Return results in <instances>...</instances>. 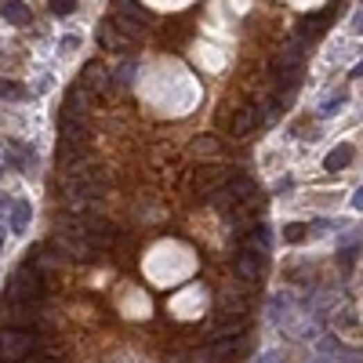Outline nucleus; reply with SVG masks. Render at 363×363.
I'll return each mask as SVG.
<instances>
[{"mask_svg":"<svg viewBox=\"0 0 363 363\" xmlns=\"http://www.w3.org/2000/svg\"><path fill=\"white\" fill-rule=\"evenodd\" d=\"M40 294H44V273L37 269V265L22 262L8 280V294H4L8 305H37Z\"/></svg>","mask_w":363,"mask_h":363,"instance_id":"1","label":"nucleus"},{"mask_svg":"<svg viewBox=\"0 0 363 363\" xmlns=\"http://www.w3.org/2000/svg\"><path fill=\"white\" fill-rule=\"evenodd\" d=\"M262 124V113H258V105H247V109H240L236 113V120H233V135L236 138H244V135H251Z\"/></svg>","mask_w":363,"mask_h":363,"instance_id":"9","label":"nucleus"},{"mask_svg":"<svg viewBox=\"0 0 363 363\" xmlns=\"http://www.w3.org/2000/svg\"><path fill=\"white\" fill-rule=\"evenodd\" d=\"M258 363H283V353H265L258 356Z\"/></svg>","mask_w":363,"mask_h":363,"instance_id":"22","label":"nucleus"},{"mask_svg":"<svg viewBox=\"0 0 363 363\" xmlns=\"http://www.w3.org/2000/svg\"><path fill=\"white\" fill-rule=\"evenodd\" d=\"M305 236H309V229H305L302 222H291L287 229H283V240H287V244H302Z\"/></svg>","mask_w":363,"mask_h":363,"instance_id":"16","label":"nucleus"},{"mask_svg":"<svg viewBox=\"0 0 363 363\" xmlns=\"http://www.w3.org/2000/svg\"><path fill=\"white\" fill-rule=\"evenodd\" d=\"M40 349V335L37 330H26V327H0V363H19L29 353Z\"/></svg>","mask_w":363,"mask_h":363,"instance_id":"2","label":"nucleus"},{"mask_svg":"<svg viewBox=\"0 0 363 363\" xmlns=\"http://www.w3.org/2000/svg\"><path fill=\"white\" fill-rule=\"evenodd\" d=\"M81 84H84L91 94L109 91V73H105L102 62H87V66H84V76H81Z\"/></svg>","mask_w":363,"mask_h":363,"instance_id":"8","label":"nucleus"},{"mask_svg":"<svg viewBox=\"0 0 363 363\" xmlns=\"http://www.w3.org/2000/svg\"><path fill=\"white\" fill-rule=\"evenodd\" d=\"M113 22L124 29V33H142L149 26V11L138 4V0H113Z\"/></svg>","mask_w":363,"mask_h":363,"instance_id":"5","label":"nucleus"},{"mask_svg":"<svg viewBox=\"0 0 363 363\" xmlns=\"http://www.w3.org/2000/svg\"><path fill=\"white\" fill-rule=\"evenodd\" d=\"M99 44L109 47V51H117V55H124V51L131 47V33H124L117 22H105V26L99 29Z\"/></svg>","mask_w":363,"mask_h":363,"instance_id":"7","label":"nucleus"},{"mask_svg":"<svg viewBox=\"0 0 363 363\" xmlns=\"http://www.w3.org/2000/svg\"><path fill=\"white\" fill-rule=\"evenodd\" d=\"M0 171H4V164H0Z\"/></svg>","mask_w":363,"mask_h":363,"instance_id":"27","label":"nucleus"},{"mask_svg":"<svg viewBox=\"0 0 363 363\" xmlns=\"http://www.w3.org/2000/svg\"><path fill=\"white\" fill-rule=\"evenodd\" d=\"M302 66H305V51H302V37H298L273 58V81L280 87H294L302 81Z\"/></svg>","mask_w":363,"mask_h":363,"instance_id":"3","label":"nucleus"},{"mask_svg":"<svg viewBox=\"0 0 363 363\" xmlns=\"http://www.w3.org/2000/svg\"><path fill=\"white\" fill-rule=\"evenodd\" d=\"M51 11L55 15H73L76 11V0H51Z\"/></svg>","mask_w":363,"mask_h":363,"instance_id":"19","label":"nucleus"},{"mask_svg":"<svg viewBox=\"0 0 363 363\" xmlns=\"http://www.w3.org/2000/svg\"><path fill=\"white\" fill-rule=\"evenodd\" d=\"M76 44H81V37H73V33H69V37H62V51H73Z\"/></svg>","mask_w":363,"mask_h":363,"instance_id":"21","label":"nucleus"},{"mask_svg":"<svg viewBox=\"0 0 363 363\" xmlns=\"http://www.w3.org/2000/svg\"><path fill=\"white\" fill-rule=\"evenodd\" d=\"M26 156H29L26 149H19L15 142H8V160H11V164H19V167H22V164H26Z\"/></svg>","mask_w":363,"mask_h":363,"instance_id":"18","label":"nucleus"},{"mask_svg":"<svg viewBox=\"0 0 363 363\" xmlns=\"http://www.w3.org/2000/svg\"><path fill=\"white\" fill-rule=\"evenodd\" d=\"M0 251H4V226H0Z\"/></svg>","mask_w":363,"mask_h":363,"instance_id":"26","label":"nucleus"},{"mask_svg":"<svg viewBox=\"0 0 363 363\" xmlns=\"http://www.w3.org/2000/svg\"><path fill=\"white\" fill-rule=\"evenodd\" d=\"M131 76H135V62H124V69H120V84H131Z\"/></svg>","mask_w":363,"mask_h":363,"instance_id":"20","label":"nucleus"},{"mask_svg":"<svg viewBox=\"0 0 363 363\" xmlns=\"http://www.w3.org/2000/svg\"><path fill=\"white\" fill-rule=\"evenodd\" d=\"M360 76H363V62H360V66L353 69V81H360Z\"/></svg>","mask_w":363,"mask_h":363,"instance_id":"24","label":"nucleus"},{"mask_svg":"<svg viewBox=\"0 0 363 363\" xmlns=\"http://www.w3.org/2000/svg\"><path fill=\"white\" fill-rule=\"evenodd\" d=\"M0 15H4L11 26H29L33 22V11H29L22 0H4V4H0Z\"/></svg>","mask_w":363,"mask_h":363,"instance_id":"12","label":"nucleus"},{"mask_svg":"<svg viewBox=\"0 0 363 363\" xmlns=\"http://www.w3.org/2000/svg\"><path fill=\"white\" fill-rule=\"evenodd\" d=\"M353 208H356V211H363V185L356 189V200H353Z\"/></svg>","mask_w":363,"mask_h":363,"instance_id":"23","label":"nucleus"},{"mask_svg":"<svg viewBox=\"0 0 363 363\" xmlns=\"http://www.w3.org/2000/svg\"><path fill=\"white\" fill-rule=\"evenodd\" d=\"M269 316H273V323H283L291 316V298L287 294H276L273 302H269Z\"/></svg>","mask_w":363,"mask_h":363,"instance_id":"14","label":"nucleus"},{"mask_svg":"<svg viewBox=\"0 0 363 363\" xmlns=\"http://www.w3.org/2000/svg\"><path fill=\"white\" fill-rule=\"evenodd\" d=\"M353 160V146H335L327 156H323V171H330V175H338L341 167H349Z\"/></svg>","mask_w":363,"mask_h":363,"instance_id":"13","label":"nucleus"},{"mask_svg":"<svg viewBox=\"0 0 363 363\" xmlns=\"http://www.w3.org/2000/svg\"><path fill=\"white\" fill-rule=\"evenodd\" d=\"M265 265H269V258H265L262 247H255V244H240V247H236L233 269H236V276H240L244 283L262 280V276H265Z\"/></svg>","mask_w":363,"mask_h":363,"instance_id":"4","label":"nucleus"},{"mask_svg":"<svg viewBox=\"0 0 363 363\" xmlns=\"http://www.w3.org/2000/svg\"><path fill=\"white\" fill-rule=\"evenodd\" d=\"M356 29H360V33H363V11L356 15Z\"/></svg>","mask_w":363,"mask_h":363,"instance_id":"25","label":"nucleus"},{"mask_svg":"<svg viewBox=\"0 0 363 363\" xmlns=\"http://www.w3.org/2000/svg\"><path fill=\"white\" fill-rule=\"evenodd\" d=\"M29 218H33V208H29V200H11L8 203V226L15 233H22L29 226Z\"/></svg>","mask_w":363,"mask_h":363,"instance_id":"10","label":"nucleus"},{"mask_svg":"<svg viewBox=\"0 0 363 363\" xmlns=\"http://www.w3.org/2000/svg\"><path fill=\"white\" fill-rule=\"evenodd\" d=\"M22 87L19 84H11V81H4V76H0V99H8V102H15V99H22Z\"/></svg>","mask_w":363,"mask_h":363,"instance_id":"17","label":"nucleus"},{"mask_svg":"<svg viewBox=\"0 0 363 363\" xmlns=\"http://www.w3.org/2000/svg\"><path fill=\"white\" fill-rule=\"evenodd\" d=\"M62 109H66L62 117H76V120H84V117L91 113V91H87L84 84H73V87L66 91V102H62Z\"/></svg>","mask_w":363,"mask_h":363,"instance_id":"6","label":"nucleus"},{"mask_svg":"<svg viewBox=\"0 0 363 363\" xmlns=\"http://www.w3.org/2000/svg\"><path fill=\"white\" fill-rule=\"evenodd\" d=\"M341 105H345V91H335V94H327V99L320 102V117H335Z\"/></svg>","mask_w":363,"mask_h":363,"instance_id":"15","label":"nucleus"},{"mask_svg":"<svg viewBox=\"0 0 363 363\" xmlns=\"http://www.w3.org/2000/svg\"><path fill=\"white\" fill-rule=\"evenodd\" d=\"M11 312V323L15 327H26V330H37V323H40V309L37 305H8Z\"/></svg>","mask_w":363,"mask_h":363,"instance_id":"11","label":"nucleus"}]
</instances>
